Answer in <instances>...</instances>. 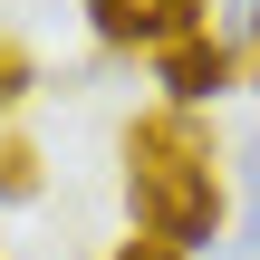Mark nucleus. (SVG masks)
<instances>
[{"mask_svg":"<svg viewBox=\"0 0 260 260\" xmlns=\"http://www.w3.org/2000/svg\"><path fill=\"white\" fill-rule=\"evenodd\" d=\"M116 260H183V251H164V241H145V232H135V241H116Z\"/></svg>","mask_w":260,"mask_h":260,"instance_id":"nucleus-6","label":"nucleus"},{"mask_svg":"<svg viewBox=\"0 0 260 260\" xmlns=\"http://www.w3.org/2000/svg\"><path fill=\"white\" fill-rule=\"evenodd\" d=\"M232 77H241V48H232V39H212V29H193V39L154 48V87H164V106H212Z\"/></svg>","mask_w":260,"mask_h":260,"instance_id":"nucleus-3","label":"nucleus"},{"mask_svg":"<svg viewBox=\"0 0 260 260\" xmlns=\"http://www.w3.org/2000/svg\"><path fill=\"white\" fill-rule=\"evenodd\" d=\"M251 68H260V10H251Z\"/></svg>","mask_w":260,"mask_h":260,"instance_id":"nucleus-7","label":"nucleus"},{"mask_svg":"<svg viewBox=\"0 0 260 260\" xmlns=\"http://www.w3.org/2000/svg\"><path fill=\"white\" fill-rule=\"evenodd\" d=\"M29 87H39V58H29L19 39H0V116H10V106H19Z\"/></svg>","mask_w":260,"mask_h":260,"instance_id":"nucleus-5","label":"nucleus"},{"mask_svg":"<svg viewBox=\"0 0 260 260\" xmlns=\"http://www.w3.org/2000/svg\"><path fill=\"white\" fill-rule=\"evenodd\" d=\"M39 193H48L39 145H29V135H0V203H39Z\"/></svg>","mask_w":260,"mask_h":260,"instance_id":"nucleus-4","label":"nucleus"},{"mask_svg":"<svg viewBox=\"0 0 260 260\" xmlns=\"http://www.w3.org/2000/svg\"><path fill=\"white\" fill-rule=\"evenodd\" d=\"M87 29L106 39V48H174V39H193V29H212V0H87Z\"/></svg>","mask_w":260,"mask_h":260,"instance_id":"nucleus-2","label":"nucleus"},{"mask_svg":"<svg viewBox=\"0 0 260 260\" xmlns=\"http://www.w3.org/2000/svg\"><path fill=\"white\" fill-rule=\"evenodd\" d=\"M125 212L164 251L222 241V145L193 106H145L125 125Z\"/></svg>","mask_w":260,"mask_h":260,"instance_id":"nucleus-1","label":"nucleus"}]
</instances>
